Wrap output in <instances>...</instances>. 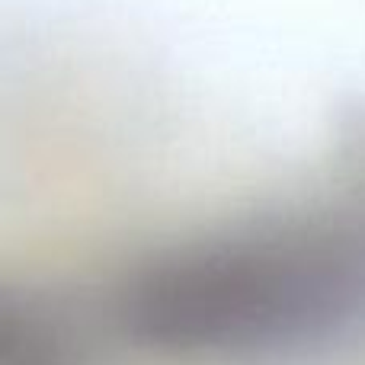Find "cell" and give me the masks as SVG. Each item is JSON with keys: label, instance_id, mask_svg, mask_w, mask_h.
<instances>
[{"label": "cell", "instance_id": "2", "mask_svg": "<svg viewBox=\"0 0 365 365\" xmlns=\"http://www.w3.org/2000/svg\"><path fill=\"white\" fill-rule=\"evenodd\" d=\"M87 324L48 292L0 282V365H83Z\"/></svg>", "mask_w": 365, "mask_h": 365}, {"label": "cell", "instance_id": "1", "mask_svg": "<svg viewBox=\"0 0 365 365\" xmlns=\"http://www.w3.org/2000/svg\"><path fill=\"white\" fill-rule=\"evenodd\" d=\"M113 321L177 356H263L349 334L365 321V180L148 253L122 279Z\"/></svg>", "mask_w": 365, "mask_h": 365}]
</instances>
